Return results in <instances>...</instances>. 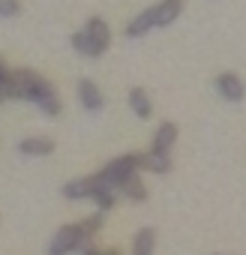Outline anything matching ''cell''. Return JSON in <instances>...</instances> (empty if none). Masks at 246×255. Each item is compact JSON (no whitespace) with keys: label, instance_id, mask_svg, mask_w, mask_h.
<instances>
[{"label":"cell","instance_id":"1","mask_svg":"<svg viewBox=\"0 0 246 255\" xmlns=\"http://www.w3.org/2000/svg\"><path fill=\"white\" fill-rule=\"evenodd\" d=\"M15 81H18V99L24 102H33L42 114L48 117H57L60 114V99H57V90L51 87V81H45L39 72L33 69H15Z\"/></svg>","mask_w":246,"mask_h":255},{"label":"cell","instance_id":"2","mask_svg":"<svg viewBox=\"0 0 246 255\" xmlns=\"http://www.w3.org/2000/svg\"><path fill=\"white\" fill-rule=\"evenodd\" d=\"M108 45H111V27L105 24L102 15L87 18V24L72 33V48L84 57H102Z\"/></svg>","mask_w":246,"mask_h":255},{"label":"cell","instance_id":"3","mask_svg":"<svg viewBox=\"0 0 246 255\" xmlns=\"http://www.w3.org/2000/svg\"><path fill=\"white\" fill-rule=\"evenodd\" d=\"M84 231H81V222H69L63 228L54 231L51 243H48V255H75L84 243Z\"/></svg>","mask_w":246,"mask_h":255},{"label":"cell","instance_id":"4","mask_svg":"<svg viewBox=\"0 0 246 255\" xmlns=\"http://www.w3.org/2000/svg\"><path fill=\"white\" fill-rule=\"evenodd\" d=\"M135 171H141L138 168V153H126V156H117V159H111L102 171H96L108 186H114V189H120V183L126 180L129 174H135Z\"/></svg>","mask_w":246,"mask_h":255},{"label":"cell","instance_id":"5","mask_svg":"<svg viewBox=\"0 0 246 255\" xmlns=\"http://www.w3.org/2000/svg\"><path fill=\"white\" fill-rule=\"evenodd\" d=\"M213 84H216V93H219L225 102H240V99L246 96V84H243V78H240L237 72H219Z\"/></svg>","mask_w":246,"mask_h":255},{"label":"cell","instance_id":"6","mask_svg":"<svg viewBox=\"0 0 246 255\" xmlns=\"http://www.w3.org/2000/svg\"><path fill=\"white\" fill-rule=\"evenodd\" d=\"M78 102H81V108L90 111V114L102 111L105 96H102V90H99V84H96L93 78H81V81H78Z\"/></svg>","mask_w":246,"mask_h":255},{"label":"cell","instance_id":"7","mask_svg":"<svg viewBox=\"0 0 246 255\" xmlns=\"http://www.w3.org/2000/svg\"><path fill=\"white\" fill-rule=\"evenodd\" d=\"M183 12V0H159V3L153 6V24L156 27H168L180 18Z\"/></svg>","mask_w":246,"mask_h":255},{"label":"cell","instance_id":"8","mask_svg":"<svg viewBox=\"0 0 246 255\" xmlns=\"http://www.w3.org/2000/svg\"><path fill=\"white\" fill-rule=\"evenodd\" d=\"M90 201L96 204V210H111L114 207V201H117V189L114 186H108L99 174H93V192H90Z\"/></svg>","mask_w":246,"mask_h":255},{"label":"cell","instance_id":"9","mask_svg":"<svg viewBox=\"0 0 246 255\" xmlns=\"http://www.w3.org/2000/svg\"><path fill=\"white\" fill-rule=\"evenodd\" d=\"M174 144H177V126L174 123H162L159 129H156V135H153L150 150L153 153H162V156H171V147Z\"/></svg>","mask_w":246,"mask_h":255},{"label":"cell","instance_id":"10","mask_svg":"<svg viewBox=\"0 0 246 255\" xmlns=\"http://www.w3.org/2000/svg\"><path fill=\"white\" fill-rule=\"evenodd\" d=\"M126 102H129L132 114H135V117H141V120H147V117L153 114V102H150V96H147V90H144V87H132V90H129V96H126Z\"/></svg>","mask_w":246,"mask_h":255},{"label":"cell","instance_id":"11","mask_svg":"<svg viewBox=\"0 0 246 255\" xmlns=\"http://www.w3.org/2000/svg\"><path fill=\"white\" fill-rule=\"evenodd\" d=\"M153 27H156V24H153V6H150V9H141V12L126 24V36H129V39H141V36L150 33Z\"/></svg>","mask_w":246,"mask_h":255},{"label":"cell","instance_id":"12","mask_svg":"<svg viewBox=\"0 0 246 255\" xmlns=\"http://www.w3.org/2000/svg\"><path fill=\"white\" fill-rule=\"evenodd\" d=\"M138 168L141 171H153V174H165L171 168V156H162V153H138Z\"/></svg>","mask_w":246,"mask_h":255},{"label":"cell","instance_id":"13","mask_svg":"<svg viewBox=\"0 0 246 255\" xmlns=\"http://www.w3.org/2000/svg\"><path fill=\"white\" fill-rule=\"evenodd\" d=\"M117 192H123L129 201H147V186H144V180H141V171L129 174L126 180L120 183V189H117Z\"/></svg>","mask_w":246,"mask_h":255},{"label":"cell","instance_id":"14","mask_svg":"<svg viewBox=\"0 0 246 255\" xmlns=\"http://www.w3.org/2000/svg\"><path fill=\"white\" fill-rule=\"evenodd\" d=\"M18 150H21L24 156H51V153H54V141L36 135V138H24V141L18 144Z\"/></svg>","mask_w":246,"mask_h":255},{"label":"cell","instance_id":"15","mask_svg":"<svg viewBox=\"0 0 246 255\" xmlns=\"http://www.w3.org/2000/svg\"><path fill=\"white\" fill-rule=\"evenodd\" d=\"M90 192H93V174H87V177H75V180H69V183L63 186V195H66L69 201L90 198Z\"/></svg>","mask_w":246,"mask_h":255},{"label":"cell","instance_id":"16","mask_svg":"<svg viewBox=\"0 0 246 255\" xmlns=\"http://www.w3.org/2000/svg\"><path fill=\"white\" fill-rule=\"evenodd\" d=\"M0 99H18V81H15V72L3 63V57H0Z\"/></svg>","mask_w":246,"mask_h":255},{"label":"cell","instance_id":"17","mask_svg":"<svg viewBox=\"0 0 246 255\" xmlns=\"http://www.w3.org/2000/svg\"><path fill=\"white\" fill-rule=\"evenodd\" d=\"M156 249V231L153 228H141L132 237V255H153Z\"/></svg>","mask_w":246,"mask_h":255},{"label":"cell","instance_id":"18","mask_svg":"<svg viewBox=\"0 0 246 255\" xmlns=\"http://www.w3.org/2000/svg\"><path fill=\"white\" fill-rule=\"evenodd\" d=\"M102 222H105V213H102V210H96V213H90L87 219H81V231H84V237L93 240V237L102 231Z\"/></svg>","mask_w":246,"mask_h":255},{"label":"cell","instance_id":"19","mask_svg":"<svg viewBox=\"0 0 246 255\" xmlns=\"http://www.w3.org/2000/svg\"><path fill=\"white\" fill-rule=\"evenodd\" d=\"M18 12H21L18 0H0V18H15Z\"/></svg>","mask_w":246,"mask_h":255},{"label":"cell","instance_id":"20","mask_svg":"<svg viewBox=\"0 0 246 255\" xmlns=\"http://www.w3.org/2000/svg\"><path fill=\"white\" fill-rule=\"evenodd\" d=\"M99 255H120L117 249H99Z\"/></svg>","mask_w":246,"mask_h":255},{"label":"cell","instance_id":"21","mask_svg":"<svg viewBox=\"0 0 246 255\" xmlns=\"http://www.w3.org/2000/svg\"><path fill=\"white\" fill-rule=\"evenodd\" d=\"M0 102H3V99H0Z\"/></svg>","mask_w":246,"mask_h":255}]
</instances>
